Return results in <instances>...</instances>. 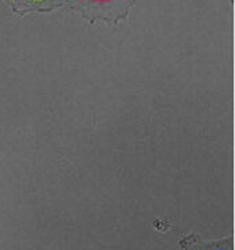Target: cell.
<instances>
[{"mask_svg":"<svg viewBox=\"0 0 235 250\" xmlns=\"http://www.w3.org/2000/svg\"><path fill=\"white\" fill-rule=\"evenodd\" d=\"M94 1H99V3H105V1H110V0H94Z\"/></svg>","mask_w":235,"mask_h":250,"instance_id":"cell-1","label":"cell"},{"mask_svg":"<svg viewBox=\"0 0 235 250\" xmlns=\"http://www.w3.org/2000/svg\"><path fill=\"white\" fill-rule=\"evenodd\" d=\"M31 1H44V0H31Z\"/></svg>","mask_w":235,"mask_h":250,"instance_id":"cell-2","label":"cell"}]
</instances>
